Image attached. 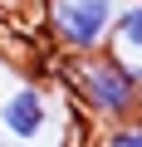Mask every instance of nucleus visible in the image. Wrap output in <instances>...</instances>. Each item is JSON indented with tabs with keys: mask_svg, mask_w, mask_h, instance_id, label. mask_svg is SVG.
<instances>
[{
	"mask_svg": "<svg viewBox=\"0 0 142 147\" xmlns=\"http://www.w3.org/2000/svg\"><path fill=\"white\" fill-rule=\"evenodd\" d=\"M118 0H49V34L54 44L79 59V54H103L118 25Z\"/></svg>",
	"mask_w": 142,
	"mask_h": 147,
	"instance_id": "2",
	"label": "nucleus"
},
{
	"mask_svg": "<svg viewBox=\"0 0 142 147\" xmlns=\"http://www.w3.org/2000/svg\"><path fill=\"white\" fill-rule=\"evenodd\" d=\"M93 147H142V118H127V123H108L98 132Z\"/></svg>",
	"mask_w": 142,
	"mask_h": 147,
	"instance_id": "5",
	"label": "nucleus"
},
{
	"mask_svg": "<svg viewBox=\"0 0 142 147\" xmlns=\"http://www.w3.org/2000/svg\"><path fill=\"white\" fill-rule=\"evenodd\" d=\"M113 54H122L127 64L142 69V0H127L118 10V25H113Z\"/></svg>",
	"mask_w": 142,
	"mask_h": 147,
	"instance_id": "4",
	"label": "nucleus"
},
{
	"mask_svg": "<svg viewBox=\"0 0 142 147\" xmlns=\"http://www.w3.org/2000/svg\"><path fill=\"white\" fill-rule=\"evenodd\" d=\"M54 127V108L49 93L39 84H15L5 98H0V137L15 147H39Z\"/></svg>",
	"mask_w": 142,
	"mask_h": 147,
	"instance_id": "3",
	"label": "nucleus"
},
{
	"mask_svg": "<svg viewBox=\"0 0 142 147\" xmlns=\"http://www.w3.org/2000/svg\"><path fill=\"white\" fill-rule=\"evenodd\" d=\"M59 74L74 103L93 118V123H127L132 113L142 118V69L127 64L122 54L103 49V54H79V59H59Z\"/></svg>",
	"mask_w": 142,
	"mask_h": 147,
	"instance_id": "1",
	"label": "nucleus"
}]
</instances>
